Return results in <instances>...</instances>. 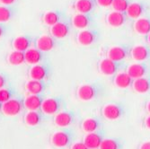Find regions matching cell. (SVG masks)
I'll use <instances>...</instances> for the list:
<instances>
[{"mask_svg":"<svg viewBox=\"0 0 150 149\" xmlns=\"http://www.w3.org/2000/svg\"><path fill=\"white\" fill-rule=\"evenodd\" d=\"M103 93V86L98 83H89L81 85L76 89V97L83 102L96 100Z\"/></svg>","mask_w":150,"mask_h":149,"instance_id":"obj_1","label":"cell"},{"mask_svg":"<svg viewBox=\"0 0 150 149\" xmlns=\"http://www.w3.org/2000/svg\"><path fill=\"white\" fill-rule=\"evenodd\" d=\"M76 138V133L72 129H62L59 131H56L52 134L50 138L51 144L59 148L63 149L66 147L70 146Z\"/></svg>","mask_w":150,"mask_h":149,"instance_id":"obj_2","label":"cell"},{"mask_svg":"<svg viewBox=\"0 0 150 149\" xmlns=\"http://www.w3.org/2000/svg\"><path fill=\"white\" fill-rule=\"evenodd\" d=\"M66 100L63 96H53L46 98L42 105V110L46 115H56L66 107Z\"/></svg>","mask_w":150,"mask_h":149,"instance_id":"obj_3","label":"cell"},{"mask_svg":"<svg viewBox=\"0 0 150 149\" xmlns=\"http://www.w3.org/2000/svg\"><path fill=\"white\" fill-rule=\"evenodd\" d=\"M24 99L25 97L18 94L13 99L3 103L2 112L7 116H16L21 114L25 109Z\"/></svg>","mask_w":150,"mask_h":149,"instance_id":"obj_4","label":"cell"},{"mask_svg":"<svg viewBox=\"0 0 150 149\" xmlns=\"http://www.w3.org/2000/svg\"><path fill=\"white\" fill-rule=\"evenodd\" d=\"M52 74L53 69L51 66L46 62L32 66L28 72L31 79L40 81H48L52 76Z\"/></svg>","mask_w":150,"mask_h":149,"instance_id":"obj_5","label":"cell"},{"mask_svg":"<svg viewBox=\"0 0 150 149\" xmlns=\"http://www.w3.org/2000/svg\"><path fill=\"white\" fill-rule=\"evenodd\" d=\"M102 115L108 120H118L125 115V109L119 103H107L102 108Z\"/></svg>","mask_w":150,"mask_h":149,"instance_id":"obj_6","label":"cell"},{"mask_svg":"<svg viewBox=\"0 0 150 149\" xmlns=\"http://www.w3.org/2000/svg\"><path fill=\"white\" fill-rule=\"evenodd\" d=\"M121 67V62H116L108 58H103L98 62L99 72L106 76H114L120 72Z\"/></svg>","mask_w":150,"mask_h":149,"instance_id":"obj_7","label":"cell"},{"mask_svg":"<svg viewBox=\"0 0 150 149\" xmlns=\"http://www.w3.org/2000/svg\"><path fill=\"white\" fill-rule=\"evenodd\" d=\"M76 121H77V114L74 111L65 110L59 112L54 117V123L58 127L62 129H66L74 125Z\"/></svg>","mask_w":150,"mask_h":149,"instance_id":"obj_8","label":"cell"},{"mask_svg":"<svg viewBox=\"0 0 150 149\" xmlns=\"http://www.w3.org/2000/svg\"><path fill=\"white\" fill-rule=\"evenodd\" d=\"M48 120V115L42 112V110L28 111L24 116V122L31 127H36L42 124Z\"/></svg>","mask_w":150,"mask_h":149,"instance_id":"obj_9","label":"cell"},{"mask_svg":"<svg viewBox=\"0 0 150 149\" xmlns=\"http://www.w3.org/2000/svg\"><path fill=\"white\" fill-rule=\"evenodd\" d=\"M129 49L125 46H112L106 52V58L116 62H121L129 56Z\"/></svg>","mask_w":150,"mask_h":149,"instance_id":"obj_10","label":"cell"},{"mask_svg":"<svg viewBox=\"0 0 150 149\" xmlns=\"http://www.w3.org/2000/svg\"><path fill=\"white\" fill-rule=\"evenodd\" d=\"M148 66L144 62H136L132 63L127 66L126 73L133 79H138L146 76L148 72Z\"/></svg>","mask_w":150,"mask_h":149,"instance_id":"obj_11","label":"cell"},{"mask_svg":"<svg viewBox=\"0 0 150 149\" xmlns=\"http://www.w3.org/2000/svg\"><path fill=\"white\" fill-rule=\"evenodd\" d=\"M129 56L136 62H145L150 59V49L145 45H135L129 49Z\"/></svg>","mask_w":150,"mask_h":149,"instance_id":"obj_12","label":"cell"},{"mask_svg":"<svg viewBox=\"0 0 150 149\" xmlns=\"http://www.w3.org/2000/svg\"><path fill=\"white\" fill-rule=\"evenodd\" d=\"M98 33L96 31L85 29L79 32L76 35L77 42L82 46H91L97 42Z\"/></svg>","mask_w":150,"mask_h":149,"instance_id":"obj_13","label":"cell"},{"mask_svg":"<svg viewBox=\"0 0 150 149\" xmlns=\"http://www.w3.org/2000/svg\"><path fill=\"white\" fill-rule=\"evenodd\" d=\"M25 56V63L30 65H37L43 63L46 59V53L40 51L37 48H30L28 50L24 52Z\"/></svg>","mask_w":150,"mask_h":149,"instance_id":"obj_14","label":"cell"},{"mask_svg":"<svg viewBox=\"0 0 150 149\" xmlns=\"http://www.w3.org/2000/svg\"><path fill=\"white\" fill-rule=\"evenodd\" d=\"M46 99L45 94H30L24 99L25 109L28 111H38L42 109V105Z\"/></svg>","mask_w":150,"mask_h":149,"instance_id":"obj_15","label":"cell"},{"mask_svg":"<svg viewBox=\"0 0 150 149\" xmlns=\"http://www.w3.org/2000/svg\"><path fill=\"white\" fill-rule=\"evenodd\" d=\"M57 39H55L54 37H52L51 35H42L39 37L36 42V47L38 49H40L42 52H48L50 51L52 49H55L56 45H57Z\"/></svg>","mask_w":150,"mask_h":149,"instance_id":"obj_16","label":"cell"},{"mask_svg":"<svg viewBox=\"0 0 150 149\" xmlns=\"http://www.w3.org/2000/svg\"><path fill=\"white\" fill-rule=\"evenodd\" d=\"M126 16L124 13L112 11L105 16V23L112 28H120L126 22Z\"/></svg>","mask_w":150,"mask_h":149,"instance_id":"obj_17","label":"cell"},{"mask_svg":"<svg viewBox=\"0 0 150 149\" xmlns=\"http://www.w3.org/2000/svg\"><path fill=\"white\" fill-rule=\"evenodd\" d=\"M103 139V133L102 130H100L96 132L87 133L84 138L83 142L89 149H99Z\"/></svg>","mask_w":150,"mask_h":149,"instance_id":"obj_18","label":"cell"},{"mask_svg":"<svg viewBox=\"0 0 150 149\" xmlns=\"http://www.w3.org/2000/svg\"><path fill=\"white\" fill-rule=\"evenodd\" d=\"M48 81L31 79L25 84V89L30 94H42L48 88Z\"/></svg>","mask_w":150,"mask_h":149,"instance_id":"obj_19","label":"cell"},{"mask_svg":"<svg viewBox=\"0 0 150 149\" xmlns=\"http://www.w3.org/2000/svg\"><path fill=\"white\" fill-rule=\"evenodd\" d=\"M81 128L86 133H92L100 131L103 129V123L99 118L91 117L83 120L81 124Z\"/></svg>","mask_w":150,"mask_h":149,"instance_id":"obj_20","label":"cell"},{"mask_svg":"<svg viewBox=\"0 0 150 149\" xmlns=\"http://www.w3.org/2000/svg\"><path fill=\"white\" fill-rule=\"evenodd\" d=\"M33 44V40L29 36H17L13 40L12 42V47L13 48V50H18L25 52L28 50Z\"/></svg>","mask_w":150,"mask_h":149,"instance_id":"obj_21","label":"cell"},{"mask_svg":"<svg viewBox=\"0 0 150 149\" xmlns=\"http://www.w3.org/2000/svg\"><path fill=\"white\" fill-rule=\"evenodd\" d=\"M133 79L126 73V71H120L113 76L112 83L120 89H127L131 87Z\"/></svg>","mask_w":150,"mask_h":149,"instance_id":"obj_22","label":"cell"},{"mask_svg":"<svg viewBox=\"0 0 150 149\" xmlns=\"http://www.w3.org/2000/svg\"><path fill=\"white\" fill-rule=\"evenodd\" d=\"M69 25L60 21L56 24H54L53 26H51L50 29V35L55 39H63L69 34Z\"/></svg>","mask_w":150,"mask_h":149,"instance_id":"obj_23","label":"cell"},{"mask_svg":"<svg viewBox=\"0 0 150 149\" xmlns=\"http://www.w3.org/2000/svg\"><path fill=\"white\" fill-rule=\"evenodd\" d=\"M132 28L139 35L146 36L150 33V19L146 17H140L135 20L132 24Z\"/></svg>","mask_w":150,"mask_h":149,"instance_id":"obj_24","label":"cell"},{"mask_svg":"<svg viewBox=\"0 0 150 149\" xmlns=\"http://www.w3.org/2000/svg\"><path fill=\"white\" fill-rule=\"evenodd\" d=\"M144 11H145V8L141 3L133 2V3H129V6L125 12V16L128 18L137 20V19L142 17Z\"/></svg>","mask_w":150,"mask_h":149,"instance_id":"obj_25","label":"cell"},{"mask_svg":"<svg viewBox=\"0 0 150 149\" xmlns=\"http://www.w3.org/2000/svg\"><path fill=\"white\" fill-rule=\"evenodd\" d=\"M131 87L134 92L140 94H144L150 92V77L144 76L133 80Z\"/></svg>","mask_w":150,"mask_h":149,"instance_id":"obj_26","label":"cell"},{"mask_svg":"<svg viewBox=\"0 0 150 149\" xmlns=\"http://www.w3.org/2000/svg\"><path fill=\"white\" fill-rule=\"evenodd\" d=\"M95 2L93 0H76L73 7L77 12V13H88L94 8Z\"/></svg>","mask_w":150,"mask_h":149,"instance_id":"obj_27","label":"cell"},{"mask_svg":"<svg viewBox=\"0 0 150 149\" xmlns=\"http://www.w3.org/2000/svg\"><path fill=\"white\" fill-rule=\"evenodd\" d=\"M91 22L90 17L88 15H85V13H76V15L71 19V23L75 27L76 29L80 30H85L89 26Z\"/></svg>","mask_w":150,"mask_h":149,"instance_id":"obj_28","label":"cell"},{"mask_svg":"<svg viewBox=\"0 0 150 149\" xmlns=\"http://www.w3.org/2000/svg\"><path fill=\"white\" fill-rule=\"evenodd\" d=\"M8 64L12 66H20L25 63V56L24 52L18 51V50H13L8 54L6 58Z\"/></svg>","mask_w":150,"mask_h":149,"instance_id":"obj_29","label":"cell"},{"mask_svg":"<svg viewBox=\"0 0 150 149\" xmlns=\"http://www.w3.org/2000/svg\"><path fill=\"white\" fill-rule=\"evenodd\" d=\"M16 95H18L16 89L9 85L5 88L0 89V102L5 103L13 97H16Z\"/></svg>","mask_w":150,"mask_h":149,"instance_id":"obj_30","label":"cell"},{"mask_svg":"<svg viewBox=\"0 0 150 149\" xmlns=\"http://www.w3.org/2000/svg\"><path fill=\"white\" fill-rule=\"evenodd\" d=\"M59 19H60L59 15L57 12H54V11H47L42 16L43 23L50 27H51L54 24H56L57 23H59Z\"/></svg>","mask_w":150,"mask_h":149,"instance_id":"obj_31","label":"cell"},{"mask_svg":"<svg viewBox=\"0 0 150 149\" xmlns=\"http://www.w3.org/2000/svg\"><path fill=\"white\" fill-rule=\"evenodd\" d=\"M99 149H121V144L115 138H104Z\"/></svg>","mask_w":150,"mask_h":149,"instance_id":"obj_32","label":"cell"},{"mask_svg":"<svg viewBox=\"0 0 150 149\" xmlns=\"http://www.w3.org/2000/svg\"><path fill=\"white\" fill-rule=\"evenodd\" d=\"M129 5V0H113L112 4V7L113 11L125 13Z\"/></svg>","mask_w":150,"mask_h":149,"instance_id":"obj_33","label":"cell"},{"mask_svg":"<svg viewBox=\"0 0 150 149\" xmlns=\"http://www.w3.org/2000/svg\"><path fill=\"white\" fill-rule=\"evenodd\" d=\"M12 17L10 9L6 6H0V23H6Z\"/></svg>","mask_w":150,"mask_h":149,"instance_id":"obj_34","label":"cell"},{"mask_svg":"<svg viewBox=\"0 0 150 149\" xmlns=\"http://www.w3.org/2000/svg\"><path fill=\"white\" fill-rule=\"evenodd\" d=\"M9 85V76L5 73H0V89L5 88Z\"/></svg>","mask_w":150,"mask_h":149,"instance_id":"obj_35","label":"cell"},{"mask_svg":"<svg viewBox=\"0 0 150 149\" xmlns=\"http://www.w3.org/2000/svg\"><path fill=\"white\" fill-rule=\"evenodd\" d=\"M113 0H94L95 4L101 7H109L112 6Z\"/></svg>","mask_w":150,"mask_h":149,"instance_id":"obj_36","label":"cell"},{"mask_svg":"<svg viewBox=\"0 0 150 149\" xmlns=\"http://www.w3.org/2000/svg\"><path fill=\"white\" fill-rule=\"evenodd\" d=\"M70 149H89L86 144L83 141H78V142H74L70 145Z\"/></svg>","mask_w":150,"mask_h":149,"instance_id":"obj_37","label":"cell"},{"mask_svg":"<svg viewBox=\"0 0 150 149\" xmlns=\"http://www.w3.org/2000/svg\"><path fill=\"white\" fill-rule=\"evenodd\" d=\"M139 149H150V140H147V141L141 143Z\"/></svg>","mask_w":150,"mask_h":149,"instance_id":"obj_38","label":"cell"},{"mask_svg":"<svg viewBox=\"0 0 150 149\" xmlns=\"http://www.w3.org/2000/svg\"><path fill=\"white\" fill-rule=\"evenodd\" d=\"M144 127L146 129L150 130V115H148V116H146L145 118V119H144Z\"/></svg>","mask_w":150,"mask_h":149,"instance_id":"obj_39","label":"cell"},{"mask_svg":"<svg viewBox=\"0 0 150 149\" xmlns=\"http://www.w3.org/2000/svg\"><path fill=\"white\" fill-rule=\"evenodd\" d=\"M16 1V0H0V2H1L3 5H6V6L13 5Z\"/></svg>","mask_w":150,"mask_h":149,"instance_id":"obj_40","label":"cell"},{"mask_svg":"<svg viewBox=\"0 0 150 149\" xmlns=\"http://www.w3.org/2000/svg\"><path fill=\"white\" fill-rule=\"evenodd\" d=\"M146 112L149 113V115H150V101H148L147 102H146Z\"/></svg>","mask_w":150,"mask_h":149,"instance_id":"obj_41","label":"cell"},{"mask_svg":"<svg viewBox=\"0 0 150 149\" xmlns=\"http://www.w3.org/2000/svg\"><path fill=\"white\" fill-rule=\"evenodd\" d=\"M4 34H5V29L3 26L0 25V38H1Z\"/></svg>","mask_w":150,"mask_h":149,"instance_id":"obj_42","label":"cell"},{"mask_svg":"<svg viewBox=\"0 0 150 149\" xmlns=\"http://www.w3.org/2000/svg\"><path fill=\"white\" fill-rule=\"evenodd\" d=\"M146 42L149 44V46H150V33H148L146 36Z\"/></svg>","mask_w":150,"mask_h":149,"instance_id":"obj_43","label":"cell"},{"mask_svg":"<svg viewBox=\"0 0 150 149\" xmlns=\"http://www.w3.org/2000/svg\"><path fill=\"white\" fill-rule=\"evenodd\" d=\"M2 107H3V103L0 102V112H2Z\"/></svg>","mask_w":150,"mask_h":149,"instance_id":"obj_44","label":"cell"},{"mask_svg":"<svg viewBox=\"0 0 150 149\" xmlns=\"http://www.w3.org/2000/svg\"><path fill=\"white\" fill-rule=\"evenodd\" d=\"M0 119H1V117H0Z\"/></svg>","mask_w":150,"mask_h":149,"instance_id":"obj_45","label":"cell"},{"mask_svg":"<svg viewBox=\"0 0 150 149\" xmlns=\"http://www.w3.org/2000/svg\"><path fill=\"white\" fill-rule=\"evenodd\" d=\"M56 149H59V148H56Z\"/></svg>","mask_w":150,"mask_h":149,"instance_id":"obj_46","label":"cell"}]
</instances>
